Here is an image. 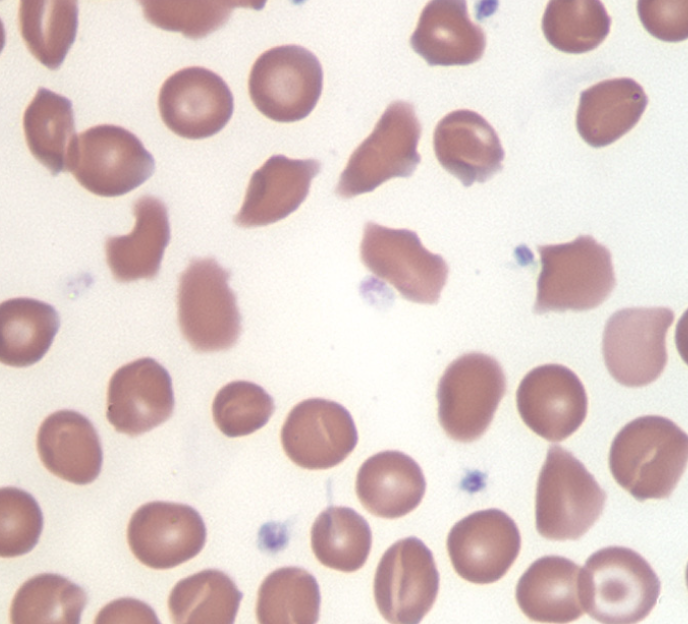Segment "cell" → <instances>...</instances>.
Here are the masks:
<instances>
[{
    "instance_id": "obj_30",
    "label": "cell",
    "mask_w": 688,
    "mask_h": 624,
    "mask_svg": "<svg viewBox=\"0 0 688 624\" xmlns=\"http://www.w3.org/2000/svg\"><path fill=\"white\" fill-rule=\"evenodd\" d=\"M18 18L30 53L45 67L58 69L77 35V2L22 0Z\"/></svg>"
},
{
    "instance_id": "obj_2",
    "label": "cell",
    "mask_w": 688,
    "mask_h": 624,
    "mask_svg": "<svg viewBox=\"0 0 688 624\" xmlns=\"http://www.w3.org/2000/svg\"><path fill=\"white\" fill-rule=\"evenodd\" d=\"M660 589L650 564L627 547L609 546L594 552L579 572L581 606L601 623L643 620L656 605Z\"/></svg>"
},
{
    "instance_id": "obj_24",
    "label": "cell",
    "mask_w": 688,
    "mask_h": 624,
    "mask_svg": "<svg viewBox=\"0 0 688 624\" xmlns=\"http://www.w3.org/2000/svg\"><path fill=\"white\" fill-rule=\"evenodd\" d=\"M132 209L133 230L127 235L108 237L105 243L107 264L119 282L154 278L170 240L167 208L159 198L141 196Z\"/></svg>"
},
{
    "instance_id": "obj_39",
    "label": "cell",
    "mask_w": 688,
    "mask_h": 624,
    "mask_svg": "<svg viewBox=\"0 0 688 624\" xmlns=\"http://www.w3.org/2000/svg\"><path fill=\"white\" fill-rule=\"evenodd\" d=\"M95 623H159L153 609L134 598H120L103 607Z\"/></svg>"
},
{
    "instance_id": "obj_29",
    "label": "cell",
    "mask_w": 688,
    "mask_h": 624,
    "mask_svg": "<svg viewBox=\"0 0 688 624\" xmlns=\"http://www.w3.org/2000/svg\"><path fill=\"white\" fill-rule=\"evenodd\" d=\"M242 597L226 573L206 569L177 582L170 592L168 608L176 624H232Z\"/></svg>"
},
{
    "instance_id": "obj_26",
    "label": "cell",
    "mask_w": 688,
    "mask_h": 624,
    "mask_svg": "<svg viewBox=\"0 0 688 624\" xmlns=\"http://www.w3.org/2000/svg\"><path fill=\"white\" fill-rule=\"evenodd\" d=\"M580 569L563 556L548 555L535 560L516 586L515 596L521 611L538 622L567 623L581 617Z\"/></svg>"
},
{
    "instance_id": "obj_12",
    "label": "cell",
    "mask_w": 688,
    "mask_h": 624,
    "mask_svg": "<svg viewBox=\"0 0 688 624\" xmlns=\"http://www.w3.org/2000/svg\"><path fill=\"white\" fill-rule=\"evenodd\" d=\"M438 590L439 572L433 554L420 539H400L381 557L373 592L386 621L419 623L432 608Z\"/></svg>"
},
{
    "instance_id": "obj_34",
    "label": "cell",
    "mask_w": 688,
    "mask_h": 624,
    "mask_svg": "<svg viewBox=\"0 0 688 624\" xmlns=\"http://www.w3.org/2000/svg\"><path fill=\"white\" fill-rule=\"evenodd\" d=\"M611 18L597 0L549 1L542 17L546 40L557 50L581 54L599 46L610 31Z\"/></svg>"
},
{
    "instance_id": "obj_20",
    "label": "cell",
    "mask_w": 688,
    "mask_h": 624,
    "mask_svg": "<svg viewBox=\"0 0 688 624\" xmlns=\"http://www.w3.org/2000/svg\"><path fill=\"white\" fill-rule=\"evenodd\" d=\"M320 168L315 159L271 156L252 174L235 224L258 227L286 218L305 200Z\"/></svg>"
},
{
    "instance_id": "obj_17",
    "label": "cell",
    "mask_w": 688,
    "mask_h": 624,
    "mask_svg": "<svg viewBox=\"0 0 688 624\" xmlns=\"http://www.w3.org/2000/svg\"><path fill=\"white\" fill-rule=\"evenodd\" d=\"M523 422L537 435L563 441L586 418L588 399L578 376L566 366L545 364L528 372L516 392Z\"/></svg>"
},
{
    "instance_id": "obj_7",
    "label": "cell",
    "mask_w": 688,
    "mask_h": 624,
    "mask_svg": "<svg viewBox=\"0 0 688 624\" xmlns=\"http://www.w3.org/2000/svg\"><path fill=\"white\" fill-rule=\"evenodd\" d=\"M506 391L498 361L483 353H467L444 371L437 388L438 419L455 441L472 442L490 425Z\"/></svg>"
},
{
    "instance_id": "obj_3",
    "label": "cell",
    "mask_w": 688,
    "mask_h": 624,
    "mask_svg": "<svg viewBox=\"0 0 688 624\" xmlns=\"http://www.w3.org/2000/svg\"><path fill=\"white\" fill-rule=\"evenodd\" d=\"M541 270L534 312L585 311L602 304L615 286L609 250L589 235L538 246Z\"/></svg>"
},
{
    "instance_id": "obj_19",
    "label": "cell",
    "mask_w": 688,
    "mask_h": 624,
    "mask_svg": "<svg viewBox=\"0 0 688 624\" xmlns=\"http://www.w3.org/2000/svg\"><path fill=\"white\" fill-rule=\"evenodd\" d=\"M433 147L440 165L465 187L502 169L504 150L494 128L475 111L455 110L437 124Z\"/></svg>"
},
{
    "instance_id": "obj_37",
    "label": "cell",
    "mask_w": 688,
    "mask_h": 624,
    "mask_svg": "<svg viewBox=\"0 0 688 624\" xmlns=\"http://www.w3.org/2000/svg\"><path fill=\"white\" fill-rule=\"evenodd\" d=\"M43 528V515L35 498L15 487L0 490V555L12 558L30 552Z\"/></svg>"
},
{
    "instance_id": "obj_28",
    "label": "cell",
    "mask_w": 688,
    "mask_h": 624,
    "mask_svg": "<svg viewBox=\"0 0 688 624\" xmlns=\"http://www.w3.org/2000/svg\"><path fill=\"white\" fill-rule=\"evenodd\" d=\"M60 326L50 304L26 297L0 305V360L13 367L37 363L49 350Z\"/></svg>"
},
{
    "instance_id": "obj_22",
    "label": "cell",
    "mask_w": 688,
    "mask_h": 624,
    "mask_svg": "<svg viewBox=\"0 0 688 624\" xmlns=\"http://www.w3.org/2000/svg\"><path fill=\"white\" fill-rule=\"evenodd\" d=\"M36 445L46 469L65 481L86 485L100 474V438L91 421L77 411L59 410L46 417Z\"/></svg>"
},
{
    "instance_id": "obj_9",
    "label": "cell",
    "mask_w": 688,
    "mask_h": 624,
    "mask_svg": "<svg viewBox=\"0 0 688 624\" xmlns=\"http://www.w3.org/2000/svg\"><path fill=\"white\" fill-rule=\"evenodd\" d=\"M360 256L370 272L393 285L403 298L423 304L438 302L448 266L440 255L424 248L414 231L368 222Z\"/></svg>"
},
{
    "instance_id": "obj_16",
    "label": "cell",
    "mask_w": 688,
    "mask_h": 624,
    "mask_svg": "<svg viewBox=\"0 0 688 624\" xmlns=\"http://www.w3.org/2000/svg\"><path fill=\"white\" fill-rule=\"evenodd\" d=\"M358 433L349 411L322 398L306 399L289 412L281 429L286 455L311 470L341 463L355 448Z\"/></svg>"
},
{
    "instance_id": "obj_14",
    "label": "cell",
    "mask_w": 688,
    "mask_h": 624,
    "mask_svg": "<svg viewBox=\"0 0 688 624\" xmlns=\"http://www.w3.org/2000/svg\"><path fill=\"white\" fill-rule=\"evenodd\" d=\"M127 541L133 555L158 570L176 567L194 558L206 542V527L193 507L153 501L131 516Z\"/></svg>"
},
{
    "instance_id": "obj_18",
    "label": "cell",
    "mask_w": 688,
    "mask_h": 624,
    "mask_svg": "<svg viewBox=\"0 0 688 624\" xmlns=\"http://www.w3.org/2000/svg\"><path fill=\"white\" fill-rule=\"evenodd\" d=\"M174 409L172 380L155 359L144 357L110 378L106 417L120 433L138 436L167 421Z\"/></svg>"
},
{
    "instance_id": "obj_38",
    "label": "cell",
    "mask_w": 688,
    "mask_h": 624,
    "mask_svg": "<svg viewBox=\"0 0 688 624\" xmlns=\"http://www.w3.org/2000/svg\"><path fill=\"white\" fill-rule=\"evenodd\" d=\"M637 12L644 28L666 42H679L688 37V1L637 2Z\"/></svg>"
},
{
    "instance_id": "obj_23",
    "label": "cell",
    "mask_w": 688,
    "mask_h": 624,
    "mask_svg": "<svg viewBox=\"0 0 688 624\" xmlns=\"http://www.w3.org/2000/svg\"><path fill=\"white\" fill-rule=\"evenodd\" d=\"M355 488L366 510L378 517L394 519L420 504L426 481L413 458L388 450L365 460L358 470Z\"/></svg>"
},
{
    "instance_id": "obj_32",
    "label": "cell",
    "mask_w": 688,
    "mask_h": 624,
    "mask_svg": "<svg viewBox=\"0 0 688 624\" xmlns=\"http://www.w3.org/2000/svg\"><path fill=\"white\" fill-rule=\"evenodd\" d=\"M321 596L315 577L300 567H282L261 583L256 603L259 623L313 624L319 619Z\"/></svg>"
},
{
    "instance_id": "obj_25",
    "label": "cell",
    "mask_w": 688,
    "mask_h": 624,
    "mask_svg": "<svg viewBox=\"0 0 688 624\" xmlns=\"http://www.w3.org/2000/svg\"><path fill=\"white\" fill-rule=\"evenodd\" d=\"M647 104L644 89L632 78L598 82L580 94L577 131L590 146H607L638 123Z\"/></svg>"
},
{
    "instance_id": "obj_10",
    "label": "cell",
    "mask_w": 688,
    "mask_h": 624,
    "mask_svg": "<svg viewBox=\"0 0 688 624\" xmlns=\"http://www.w3.org/2000/svg\"><path fill=\"white\" fill-rule=\"evenodd\" d=\"M323 86L317 57L299 45H282L263 52L254 62L248 89L255 107L277 122H295L316 106Z\"/></svg>"
},
{
    "instance_id": "obj_27",
    "label": "cell",
    "mask_w": 688,
    "mask_h": 624,
    "mask_svg": "<svg viewBox=\"0 0 688 624\" xmlns=\"http://www.w3.org/2000/svg\"><path fill=\"white\" fill-rule=\"evenodd\" d=\"M23 130L31 154L53 176L68 171L78 137L68 98L40 87L24 111Z\"/></svg>"
},
{
    "instance_id": "obj_13",
    "label": "cell",
    "mask_w": 688,
    "mask_h": 624,
    "mask_svg": "<svg viewBox=\"0 0 688 624\" xmlns=\"http://www.w3.org/2000/svg\"><path fill=\"white\" fill-rule=\"evenodd\" d=\"M164 124L187 139L215 135L228 123L234 99L227 83L204 67H186L169 76L158 95Z\"/></svg>"
},
{
    "instance_id": "obj_8",
    "label": "cell",
    "mask_w": 688,
    "mask_h": 624,
    "mask_svg": "<svg viewBox=\"0 0 688 624\" xmlns=\"http://www.w3.org/2000/svg\"><path fill=\"white\" fill-rule=\"evenodd\" d=\"M155 170L153 156L129 130L112 124L93 126L77 137L69 163L77 182L102 197L129 193Z\"/></svg>"
},
{
    "instance_id": "obj_35",
    "label": "cell",
    "mask_w": 688,
    "mask_h": 624,
    "mask_svg": "<svg viewBox=\"0 0 688 624\" xmlns=\"http://www.w3.org/2000/svg\"><path fill=\"white\" fill-rule=\"evenodd\" d=\"M145 19L167 31L198 39L222 27L236 7L260 8L243 1H140Z\"/></svg>"
},
{
    "instance_id": "obj_21",
    "label": "cell",
    "mask_w": 688,
    "mask_h": 624,
    "mask_svg": "<svg viewBox=\"0 0 688 624\" xmlns=\"http://www.w3.org/2000/svg\"><path fill=\"white\" fill-rule=\"evenodd\" d=\"M410 44L431 66L469 65L482 57L486 37L465 1L434 0L423 8Z\"/></svg>"
},
{
    "instance_id": "obj_6",
    "label": "cell",
    "mask_w": 688,
    "mask_h": 624,
    "mask_svg": "<svg viewBox=\"0 0 688 624\" xmlns=\"http://www.w3.org/2000/svg\"><path fill=\"white\" fill-rule=\"evenodd\" d=\"M229 272L213 258L193 259L179 279L178 322L199 352L227 350L241 332V316Z\"/></svg>"
},
{
    "instance_id": "obj_11",
    "label": "cell",
    "mask_w": 688,
    "mask_h": 624,
    "mask_svg": "<svg viewBox=\"0 0 688 624\" xmlns=\"http://www.w3.org/2000/svg\"><path fill=\"white\" fill-rule=\"evenodd\" d=\"M674 313L665 307L621 309L607 320L602 341L605 365L627 387L655 381L667 363L666 334Z\"/></svg>"
},
{
    "instance_id": "obj_1",
    "label": "cell",
    "mask_w": 688,
    "mask_h": 624,
    "mask_svg": "<svg viewBox=\"0 0 688 624\" xmlns=\"http://www.w3.org/2000/svg\"><path fill=\"white\" fill-rule=\"evenodd\" d=\"M688 437L663 416L638 417L615 436L609 468L615 481L636 500L664 499L683 475Z\"/></svg>"
},
{
    "instance_id": "obj_31",
    "label": "cell",
    "mask_w": 688,
    "mask_h": 624,
    "mask_svg": "<svg viewBox=\"0 0 688 624\" xmlns=\"http://www.w3.org/2000/svg\"><path fill=\"white\" fill-rule=\"evenodd\" d=\"M372 544L367 521L354 509L330 506L322 511L311 528V547L324 566L354 572L366 562Z\"/></svg>"
},
{
    "instance_id": "obj_15",
    "label": "cell",
    "mask_w": 688,
    "mask_h": 624,
    "mask_svg": "<svg viewBox=\"0 0 688 624\" xmlns=\"http://www.w3.org/2000/svg\"><path fill=\"white\" fill-rule=\"evenodd\" d=\"M521 537L514 520L491 508L458 521L447 537V550L457 574L475 584L501 579L516 560Z\"/></svg>"
},
{
    "instance_id": "obj_36",
    "label": "cell",
    "mask_w": 688,
    "mask_h": 624,
    "mask_svg": "<svg viewBox=\"0 0 688 624\" xmlns=\"http://www.w3.org/2000/svg\"><path fill=\"white\" fill-rule=\"evenodd\" d=\"M274 410V400L266 390L244 380L223 386L212 403L213 420L227 437H241L257 431L269 421Z\"/></svg>"
},
{
    "instance_id": "obj_33",
    "label": "cell",
    "mask_w": 688,
    "mask_h": 624,
    "mask_svg": "<svg viewBox=\"0 0 688 624\" xmlns=\"http://www.w3.org/2000/svg\"><path fill=\"white\" fill-rule=\"evenodd\" d=\"M87 603L83 588L54 573L28 579L17 590L10 607L13 624H78Z\"/></svg>"
},
{
    "instance_id": "obj_4",
    "label": "cell",
    "mask_w": 688,
    "mask_h": 624,
    "mask_svg": "<svg viewBox=\"0 0 688 624\" xmlns=\"http://www.w3.org/2000/svg\"><path fill=\"white\" fill-rule=\"evenodd\" d=\"M606 493L571 452L552 445L539 473L535 521L549 540H577L600 517Z\"/></svg>"
},
{
    "instance_id": "obj_5",
    "label": "cell",
    "mask_w": 688,
    "mask_h": 624,
    "mask_svg": "<svg viewBox=\"0 0 688 624\" xmlns=\"http://www.w3.org/2000/svg\"><path fill=\"white\" fill-rule=\"evenodd\" d=\"M421 124L411 103L392 102L372 133L353 151L340 175L336 194L351 198L395 177H409L421 157L417 146Z\"/></svg>"
}]
</instances>
